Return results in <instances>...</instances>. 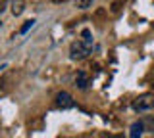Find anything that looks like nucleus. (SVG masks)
I'll use <instances>...</instances> for the list:
<instances>
[{"label":"nucleus","mask_w":154,"mask_h":138,"mask_svg":"<svg viewBox=\"0 0 154 138\" xmlns=\"http://www.w3.org/2000/svg\"><path fill=\"white\" fill-rule=\"evenodd\" d=\"M93 2H94V0H75V6L81 8V10H85V8H89Z\"/></svg>","instance_id":"6"},{"label":"nucleus","mask_w":154,"mask_h":138,"mask_svg":"<svg viewBox=\"0 0 154 138\" xmlns=\"http://www.w3.org/2000/svg\"><path fill=\"white\" fill-rule=\"evenodd\" d=\"M35 25V19H29V21H25V25L21 27V29H19V35H25V33L31 29V27Z\"/></svg>","instance_id":"7"},{"label":"nucleus","mask_w":154,"mask_h":138,"mask_svg":"<svg viewBox=\"0 0 154 138\" xmlns=\"http://www.w3.org/2000/svg\"><path fill=\"white\" fill-rule=\"evenodd\" d=\"M89 83H91V81H89V77H87V73H85V71H79L77 77H75V84L79 88H87V87H89Z\"/></svg>","instance_id":"5"},{"label":"nucleus","mask_w":154,"mask_h":138,"mask_svg":"<svg viewBox=\"0 0 154 138\" xmlns=\"http://www.w3.org/2000/svg\"><path fill=\"white\" fill-rule=\"evenodd\" d=\"M144 125H150V131L154 132V117H150L148 121H144Z\"/></svg>","instance_id":"10"},{"label":"nucleus","mask_w":154,"mask_h":138,"mask_svg":"<svg viewBox=\"0 0 154 138\" xmlns=\"http://www.w3.org/2000/svg\"><path fill=\"white\" fill-rule=\"evenodd\" d=\"M85 138H112V136H106V134H98V132H94V134H89Z\"/></svg>","instance_id":"9"},{"label":"nucleus","mask_w":154,"mask_h":138,"mask_svg":"<svg viewBox=\"0 0 154 138\" xmlns=\"http://www.w3.org/2000/svg\"><path fill=\"white\" fill-rule=\"evenodd\" d=\"M146 83L150 84V87L154 88V67L150 69V73H148V77H146Z\"/></svg>","instance_id":"8"},{"label":"nucleus","mask_w":154,"mask_h":138,"mask_svg":"<svg viewBox=\"0 0 154 138\" xmlns=\"http://www.w3.org/2000/svg\"><path fill=\"white\" fill-rule=\"evenodd\" d=\"M154 107V92H144L141 96L133 100V109L135 111H148Z\"/></svg>","instance_id":"2"},{"label":"nucleus","mask_w":154,"mask_h":138,"mask_svg":"<svg viewBox=\"0 0 154 138\" xmlns=\"http://www.w3.org/2000/svg\"><path fill=\"white\" fill-rule=\"evenodd\" d=\"M143 131H144V121H137V123L131 125V128H129V136L131 138H141Z\"/></svg>","instance_id":"4"},{"label":"nucleus","mask_w":154,"mask_h":138,"mask_svg":"<svg viewBox=\"0 0 154 138\" xmlns=\"http://www.w3.org/2000/svg\"><path fill=\"white\" fill-rule=\"evenodd\" d=\"M81 35H83V39L71 42V46H69V58L71 60H85L91 54V50H93V35H91V31L83 29Z\"/></svg>","instance_id":"1"},{"label":"nucleus","mask_w":154,"mask_h":138,"mask_svg":"<svg viewBox=\"0 0 154 138\" xmlns=\"http://www.w3.org/2000/svg\"><path fill=\"white\" fill-rule=\"evenodd\" d=\"M56 106L62 109H69V107H73V100H71V96L67 92H60L56 96Z\"/></svg>","instance_id":"3"}]
</instances>
